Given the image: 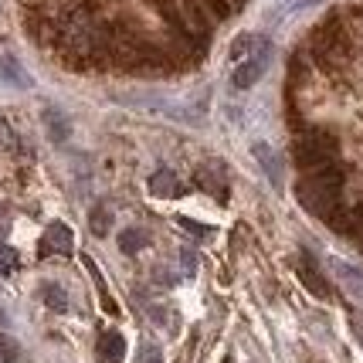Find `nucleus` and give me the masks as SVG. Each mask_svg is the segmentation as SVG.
Instances as JSON below:
<instances>
[{
  "instance_id": "obj_1",
  "label": "nucleus",
  "mask_w": 363,
  "mask_h": 363,
  "mask_svg": "<svg viewBox=\"0 0 363 363\" xmlns=\"http://www.w3.org/2000/svg\"><path fill=\"white\" fill-rule=\"evenodd\" d=\"M340 194H343V170L336 163L306 170L296 184V201L319 221H333V214L340 211Z\"/></svg>"
},
{
  "instance_id": "obj_2",
  "label": "nucleus",
  "mask_w": 363,
  "mask_h": 363,
  "mask_svg": "<svg viewBox=\"0 0 363 363\" xmlns=\"http://www.w3.org/2000/svg\"><path fill=\"white\" fill-rule=\"evenodd\" d=\"M309 55H313V62L323 68V72H343L350 65V55H353V48H350V34L347 28L330 17V21H323L316 31L309 34Z\"/></svg>"
},
{
  "instance_id": "obj_3",
  "label": "nucleus",
  "mask_w": 363,
  "mask_h": 363,
  "mask_svg": "<svg viewBox=\"0 0 363 363\" xmlns=\"http://www.w3.org/2000/svg\"><path fill=\"white\" fill-rule=\"evenodd\" d=\"M292 157H296V167H299L302 174L306 170H319V167H330V163L340 160V140L333 136L330 129H306L292 143Z\"/></svg>"
},
{
  "instance_id": "obj_4",
  "label": "nucleus",
  "mask_w": 363,
  "mask_h": 363,
  "mask_svg": "<svg viewBox=\"0 0 363 363\" xmlns=\"http://www.w3.org/2000/svg\"><path fill=\"white\" fill-rule=\"evenodd\" d=\"M272 65V41L269 38H255L252 51L241 58V62H235V72H231V82H235V89H252V85H258L262 82V75L269 72Z\"/></svg>"
},
{
  "instance_id": "obj_5",
  "label": "nucleus",
  "mask_w": 363,
  "mask_h": 363,
  "mask_svg": "<svg viewBox=\"0 0 363 363\" xmlns=\"http://www.w3.org/2000/svg\"><path fill=\"white\" fill-rule=\"evenodd\" d=\"M75 252V235L72 228L62 221H51L41 235V258H51V255H72Z\"/></svg>"
},
{
  "instance_id": "obj_6",
  "label": "nucleus",
  "mask_w": 363,
  "mask_h": 363,
  "mask_svg": "<svg viewBox=\"0 0 363 363\" xmlns=\"http://www.w3.org/2000/svg\"><path fill=\"white\" fill-rule=\"evenodd\" d=\"M296 269H299V282L306 285V292H313L316 299H330L333 289H330V282H326V275L319 272L313 255H299V265H296Z\"/></svg>"
},
{
  "instance_id": "obj_7",
  "label": "nucleus",
  "mask_w": 363,
  "mask_h": 363,
  "mask_svg": "<svg viewBox=\"0 0 363 363\" xmlns=\"http://www.w3.org/2000/svg\"><path fill=\"white\" fill-rule=\"evenodd\" d=\"M95 353H99V363H123L126 360V336L116 330H106L99 336Z\"/></svg>"
},
{
  "instance_id": "obj_8",
  "label": "nucleus",
  "mask_w": 363,
  "mask_h": 363,
  "mask_svg": "<svg viewBox=\"0 0 363 363\" xmlns=\"http://www.w3.org/2000/svg\"><path fill=\"white\" fill-rule=\"evenodd\" d=\"M252 153H255V160L262 163L265 177H269L272 184L279 187V184H282V160H279V153L272 150L269 143H252Z\"/></svg>"
},
{
  "instance_id": "obj_9",
  "label": "nucleus",
  "mask_w": 363,
  "mask_h": 363,
  "mask_svg": "<svg viewBox=\"0 0 363 363\" xmlns=\"http://www.w3.org/2000/svg\"><path fill=\"white\" fill-rule=\"evenodd\" d=\"M150 194L153 197H180L184 194V184H180V177L174 170H157V174L150 177Z\"/></svg>"
},
{
  "instance_id": "obj_10",
  "label": "nucleus",
  "mask_w": 363,
  "mask_h": 363,
  "mask_svg": "<svg viewBox=\"0 0 363 363\" xmlns=\"http://www.w3.org/2000/svg\"><path fill=\"white\" fill-rule=\"evenodd\" d=\"M330 269H333V275H340V282L347 285V289L353 292V296H357V299H363V272H360V269H353V265L340 262V258H333Z\"/></svg>"
},
{
  "instance_id": "obj_11",
  "label": "nucleus",
  "mask_w": 363,
  "mask_h": 363,
  "mask_svg": "<svg viewBox=\"0 0 363 363\" xmlns=\"http://www.w3.org/2000/svg\"><path fill=\"white\" fill-rule=\"evenodd\" d=\"M224 170H228V167H221L218 177H211V167H207V170H197L194 180H197V187H204L207 194H214L218 201H228V180H224Z\"/></svg>"
},
{
  "instance_id": "obj_12",
  "label": "nucleus",
  "mask_w": 363,
  "mask_h": 363,
  "mask_svg": "<svg viewBox=\"0 0 363 363\" xmlns=\"http://www.w3.org/2000/svg\"><path fill=\"white\" fill-rule=\"evenodd\" d=\"M0 79H7L11 85H21V89H28V85H31V79L24 75V68H21L14 58H7V55L0 58Z\"/></svg>"
},
{
  "instance_id": "obj_13",
  "label": "nucleus",
  "mask_w": 363,
  "mask_h": 363,
  "mask_svg": "<svg viewBox=\"0 0 363 363\" xmlns=\"http://www.w3.org/2000/svg\"><path fill=\"white\" fill-rule=\"evenodd\" d=\"M85 269L92 272V279H95V289H99V296H102V309H106V313H119V306L112 302L109 289H106V282H102V272L95 269V262H92V258H85Z\"/></svg>"
},
{
  "instance_id": "obj_14",
  "label": "nucleus",
  "mask_w": 363,
  "mask_h": 363,
  "mask_svg": "<svg viewBox=\"0 0 363 363\" xmlns=\"http://www.w3.org/2000/svg\"><path fill=\"white\" fill-rule=\"evenodd\" d=\"M143 245H146V235H143L140 228H126V231L119 235V248H123L126 255L143 252Z\"/></svg>"
},
{
  "instance_id": "obj_15",
  "label": "nucleus",
  "mask_w": 363,
  "mask_h": 363,
  "mask_svg": "<svg viewBox=\"0 0 363 363\" xmlns=\"http://www.w3.org/2000/svg\"><path fill=\"white\" fill-rule=\"evenodd\" d=\"M45 119H48V129H51V140L62 143L68 136V123H65V116L58 109H45Z\"/></svg>"
},
{
  "instance_id": "obj_16",
  "label": "nucleus",
  "mask_w": 363,
  "mask_h": 363,
  "mask_svg": "<svg viewBox=\"0 0 363 363\" xmlns=\"http://www.w3.org/2000/svg\"><path fill=\"white\" fill-rule=\"evenodd\" d=\"M45 302H48V309H55V313H65L68 309V296H65V289H58V285H45Z\"/></svg>"
},
{
  "instance_id": "obj_17",
  "label": "nucleus",
  "mask_w": 363,
  "mask_h": 363,
  "mask_svg": "<svg viewBox=\"0 0 363 363\" xmlns=\"http://www.w3.org/2000/svg\"><path fill=\"white\" fill-rule=\"evenodd\" d=\"M204 11L211 14V21H228L235 14V0H207Z\"/></svg>"
},
{
  "instance_id": "obj_18",
  "label": "nucleus",
  "mask_w": 363,
  "mask_h": 363,
  "mask_svg": "<svg viewBox=\"0 0 363 363\" xmlns=\"http://www.w3.org/2000/svg\"><path fill=\"white\" fill-rule=\"evenodd\" d=\"M0 363H21V347L7 333H0Z\"/></svg>"
},
{
  "instance_id": "obj_19",
  "label": "nucleus",
  "mask_w": 363,
  "mask_h": 363,
  "mask_svg": "<svg viewBox=\"0 0 363 363\" xmlns=\"http://www.w3.org/2000/svg\"><path fill=\"white\" fill-rule=\"evenodd\" d=\"M17 265H21V258H17L14 248H11V245H0V275L17 272Z\"/></svg>"
},
{
  "instance_id": "obj_20",
  "label": "nucleus",
  "mask_w": 363,
  "mask_h": 363,
  "mask_svg": "<svg viewBox=\"0 0 363 363\" xmlns=\"http://www.w3.org/2000/svg\"><path fill=\"white\" fill-rule=\"evenodd\" d=\"M177 224L187 231V235H197V238H211L214 235V228H207V224H197V221H190V218H177Z\"/></svg>"
},
{
  "instance_id": "obj_21",
  "label": "nucleus",
  "mask_w": 363,
  "mask_h": 363,
  "mask_svg": "<svg viewBox=\"0 0 363 363\" xmlns=\"http://www.w3.org/2000/svg\"><path fill=\"white\" fill-rule=\"evenodd\" d=\"M89 221H92V231H95V235H106V231H109V211H106V207H95Z\"/></svg>"
},
{
  "instance_id": "obj_22",
  "label": "nucleus",
  "mask_w": 363,
  "mask_h": 363,
  "mask_svg": "<svg viewBox=\"0 0 363 363\" xmlns=\"http://www.w3.org/2000/svg\"><path fill=\"white\" fill-rule=\"evenodd\" d=\"M140 363H163V353H160L157 343H143L140 347Z\"/></svg>"
},
{
  "instance_id": "obj_23",
  "label": "nucleus",
  "mask_w": 363,
  "mask_h": 363,
  "mask_svg": "<svg viewBox=\"0 0 363 363\" xmlns=\"http://www.w3.org/2000/svg\"><path fill=\"white\" fill-rule=\"evenodd\" d=\"M184 269H187V275L197 272V258H194V252H184Z\"/></svg>"
},
{
  "instance_id": "obj_24",
  "label": "nucleus",
  "mask_w": 363,
  "mask_h": 363,
  "mask_svg": "<svg viewBox=\"0 0 363 363\" xmlns=\"http://www.w3.org/2000/svg\"><path fill=\"white\" fill-rule=\"evenodd\" d=\"M353 333H357V340H360V343H363V319H360V316L353 319Z\"/></svg>"
},
{
  "instance_id": "obj_25",
  "label": "nucleus",
  "mask_w": 363,
  "mask_h": 363,
  "mask_svg": "<svg viewBox=\"0 0 363 363\" xmlns=\"http://www.w3.org/2000/svg\"><path fill=\"white\" fill-rule=\"evenodd\" d=\"M0 28H4V11H0Z\"/></svg>"
}]
</instances>
